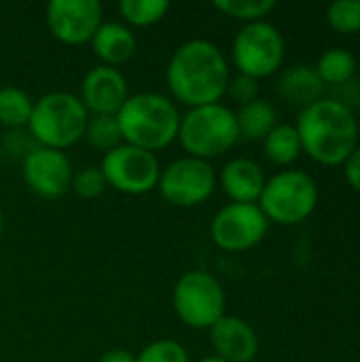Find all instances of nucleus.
Masks as SVG:
<instances>
[{"label":"nucleus","instance_id":"f257e3e1","mask_svg":"<svg viewBox=\"0 0 360 362\" xmlns=\"http://www.w3.org/2000/svg\"><path fill=\"white\" fill-rule=\"evenodd\" d=\"M229 76L225 53L216 42L206 38L185 40L176 47L166 68V85L172 98L187 108L221 102Z\"/></svg>","mask_w":360,"mask_h":362},{"label":"nucleus","instance_id":"f03ea898","mask_svg":"<svg viewBox=\"0 0 360 362\" xmlns=\"http://www.w3.org/2000/svg\"><path fill=\"white\" fill-rule=\"evenodd\" d=\"M295 129L303 153L327 168L344 165L359 146V121L354 110L337 98H323L303 108Z\"/></svg>","mask_w":360,"mask_h":362},{"label":"nucleus","instance_id":"7ed1b4c3","mask_svg":"<svg viewBox=\"0 0 360 362\" xmlns=\"http://www.w3.org/2000/svg\"><path fill=\"white\" fill-rule=\"evenodd\" d=\"M123 142L157 153L178 138L180 112L172 98L157 91H140L125 100L115 115Z\"/></svg>","mask_w":360,"mask_h":362},{"label":"nucleus","instance_id":"20e7f679","mask_svg":"<svg viewBox=\"0 0 360 362\" xmlns=\"http://www.w3.org/2000/svg\"><path fill=\"white\" fill-rule=\"evenodd\" d=\"M89 112L70 91H49L34 100L28 132L38 146L64 151L85 136Z\"/></svg>","mask_w":360,"mask_h":362},{"label":"nucleus","instance_id":"39448f33","mask_svg":"<svg viewBox=\"0 0 360 362\" xmlns=\"http://www.w3.org/2000/svg\"><path fill=\"white\" fill-rule=\"evenodd\" d=\"M176 140L189 157L204 161L221 157L240 142L236 112L221 102L189 108L180 115Z\"/></svg>","mask_w":360,"mask_h":362},{"label":"nucleus","instance_id":"423d86ee","mask_svg":"<svg viewBox=\"0 0 360 362\" xmlns=\"http://www.w3.org/2000/svg\"><path fill=\"white\" fill-rule=\"evenodd\" d=\"M257 206L269 223L282 227L301 225L318 206V185L301 170H282L265 180Z\"/></svg>","mask_w":360,"mask_h":362},{"label":"nucleus","instance_id":"0eeeda50","mask_svg":"<svg viewBox=\"0 0 360 362\" xmlns=\"http://www.w3.org/2000/svg\"><path fill=\"white\" fill-rule=\"evenodd\" d=\"M172 308L185 327L210 331L225 316V291L212 274L191 269L178 278L172 291Z\"/></svg>","mask_w":360,"mask_h":362},{"label":"nucleus","instance_id":"6e6552de","mask_svg":"<svg viewBox=\"0 0 360 362\" xmlns=\"http://www.w3.org/2000/svg\"><path fill=\"white\" fill-rule=\"evenodd\" d=\"M284 36L269 21L244 23L231 42V59L238 72L252 78L276 74L284 64Z\"/></svg>","mask_w":360,"mask_h":362},{"label":"nucleus","instance_id":"1a4fd4ad","mask_svg":"<svg viewBox=\"0 0 360 362\" xmlns=\"http://www.w3.org/2000/svg\"><path fill=\"white\" fill-rule=\"evenodd\" d=\"M100 170L110 189L123 195H146L157 189L161 165L155 153L127 142L104 153Z\"/></svg>","mask_w":360,"mask_h":362},{"label":"nucleus","instance_id":"9d476101","mask_svg":"<svg viewBox=\"0 0 360 362\" xmlns=\"http://www.w3.org/2000/svg\"><path fill=\"white\" fill-rule=\"evenodd\" d=\"M216 185V172L210 161L185 155L161 168L157 189L176 208H197L212 197Z\"/></svg>","mask_w":360,"mask_h":362},{"label":"nucleus","instance_id":"9b49d317","mask_svg":"<svg viewBox=\"0 0 360 362\" xmlns=\"http://www.w3.org/2000/svg\"><path fill=\"white\" fill-rule=\"evenodd\" d=\"M267 229L269 221L257 204L229 202L214 214L210 223V238L214 246L225 252H246L263 242Z\"/></svg>","mask_w":360,"mask_h":362},{"label":"nucleus","instance_id":"f8f14e48","mask_svg":"<svg viewBox=\"0 0 360 362\" xmlns=\"http://www.w3.org/2000/svg\"><path fill=\"white\" fill-rule=\"evenodd\" d=\"M45 21L55 40L81 47L91 42L102 25V4L98 0H51L45 8Z\"/></svg>","mask_w":360,"mask_h":362},{"label":"nucleus","instance_id":"ddd939ff","mask_svg":"<svg viewBox=\"0 0 360 362\" xmlns=\"http://www.w3.org/2000/svg\"><path fill=\"white\" fill-rule=\"evenodd\" d=\"M72 163L64 151L34 146L23 155L21 176L25 187L42 199H59L70 191Z\"/></svg>","mask_w":360,"mask_h":362},{"label":"nucleus","instance_id":"4468645a","mask_svg":"<svg viewBox=\"0 0 360 362\" xmlns=\"http://www.w3.org/2000/svg\"><path fill=\"white\" fill-rule=\"evenodd\" d=\"M129 98L127 78L119 68H110L104 64L93 66L85 72L81 81L79 100L87 108L89 115H117L125 100Z\"/></svg>","mask_w":360,"mask_h":362},{"label":"nucleus","instance_id":"2eb2a0df","mask_svg":"<svg viewBox=\"0 0 360 362\" xmlns=\"http://www.w3.org/2000/svg\"><path fill=\"white\" fill-rule=\"evenodd\" d=\"M210 344L214 356L227 362H252L259 354L257 331L240 316L225 314L210 329Z\"/></svg>","mask_w":360,"mask_h":362},{"label":"nucleus","instance_id":"dca6fc26","mask_svg":"<svg viewBox=\"0 0 360 362\" xmlns=\"http://www.w3.org/2000/svg\"><path fill=\"white\" fill-rule=\"evenodd\" d=\"M216 180L231 204H257L267 178L257 161L248 157H233L223 165Z\"/></svg>","mask_w":360,"mask_h":362},{"label":"nucleus","instance_id":"f3484780","mask_svg":"<svg viewBox=\"0 0 360 362\" xmlns=\"http://www.w3.org/2000/svg\"><path fill=\"white\" fill-rule=\"evenodd\" d=\"M91 49L104 66L117 68L134 57L138 38L134 30L123 21H102L91 38Z\"/></svg>","mask_w":360,"mask_h":362},{"label":"nucleus","instance_id":"a211bd4d","mask_svg":"<svg viewBox=\"0 0 360 362\" xmlns=\"http://www.w3.org/2000/svg\"><path fill=\"white\" fill-rule=\"evenodd\" d=\"M276 89L284 102L299 106L303 110L310 104L323 100L325 83L320 81L314 66H293L280 74Z\"/></svg>","mask_w":360,"mask_h":362},{"label":"nucleus","instance_id":"6ab92c4d","mask_svg":"<svg viewBox=\"0 0 360 362\" xmlns=\"http://www.w3.org/2000/svg\"><path fill=\"white\" fill-rule=\"evenodd\" d=\"M240 138L250 142H263L265 136L278 125V112L272 102L257 98L236 110Z\"/></svg>","mask_w":360,"mask_h":362},{"label":"nucleus","instance_id":"aec40b11","mask_svg":"<svg viewBox=\"0 0 360 362\" xmlns=\"http://www.w3.org/2000/svg\"><path fill=\"white\" fill-rule=\"evenodd\" d=\"M263 153L278 168L293 165L299 159V155L303 153L301 140H299V134H297L295 125H291V123H278L265 136V140H263Z\"/></svg>","mask_w":360,"mask_h":362},{"label":"nucleus","instance_id":"412c9836","mask_svg":"<svg viewBox=\"0 0 360 362\" xmlns=\"http://www.w3.org/2000/svg\"><path fill=\"white\" fill-rule=\"evenodd\" d=\"M34 110V100L28 91L6 85L0 87V125L6 129L28 127Z\"/></svg>","mask_w":360,"mask_h":362},{"label":"nucleus","instance_id":"4be33fe9","mask_svg":"<svg viewBox=\"0 0 360 362\" xmlns=\"http://www.w3.org/2000/svg\"><path fill=\"white\" fill-rule=\"evenodd\" d=\"M320 81L325 85H335L342 87L346 83H350L356 74V57L352 55V51L344 49V47H333L329 51H325L318 59V64L314 66Z\"/></svg>","mask_w":360,"mask_h":362},{"label":"nucleus","instance_id":"5701e85b","mask_svg":"<svg viewBox=\"0 0 360 362\" xmlns=\"http://www.w3.org/2000/svg\"><path fill=\"white\" fill-rule=\"evenodd\" d=\"M119 15L125 25L149 28L159 23L170 11L168 0H121L117 4Z\"/></svg>","mask_w":360,"mask_h":362},{"label":"nucleus","instance_id":"b1692460","mask_svg":"<svg viewBox=\"0 0 360 362\" xmlns=\"http://www.w3.org/2000/svg\"><path fill=\"white\" fill-rule=\"evenodd\" d=\"M83 138L89 142V146H93L95 151H102V153H108V151L117 148L119 144H123V136H121L117 117H112V115H89Z\"/></svg>","mask_w":360,"mask_h":362},{"label":"nucleus","instance_id":"393cba45","mask_svg":"<svg viewBox=\"0 0 360 362\" xmlns=\"http://www.w3.org/2000/svg\"><path fill=\"white\" fill-rule=\"evenodd\" d=\"M214 8L231 19L255 23L265 21V17L276 8L274 0H216Z\"/></svg>","mask_w":360,"mask_h":362},{"label":"nucleus","instance_id":"a878e982","mask_svg":"<svg viewBox=\"0 0 360 362\" xmlns=\"http://www.w3.org/2000/svg\"><path fill=\"white\" fill-rule=\"evenodd\" d=\"M327 21L339 34H360V0H337L329 4Z\"/></svg>","mask_w":360,"mask_h":362},{"label":"nucleus","instance_id":"bb28decb","mask_svg":"<svg viewBox=\"0 0 360 362\" xmlns=\"http://www.w3.org/2000/svg\"><path fill=\"white\" fill-rule=\"evenodd\" d=\"M136 362H191L182 344L174 339H155L140 350Z\"/></svg>","mask_w":360,"mask_h":362},{"label":"nucleus","instance_id":"cd10ccee","mask_svg":"<svg viewBox=\"0 0 360 362\" xmlns=\"http://www.w3.org/2000/svg\"><path fill=\"white\" fill-rule=\"evenodd\" d=\"M70 189L74 191V195H79L83 199H95L108 189V185L104 180L100 165H87L72 174Z\"/></svg>","mask_w":360,"mask_h":362},{"label":"nucleus","instance_id":"c85d7f7f","mask_svg":"<svg viewBox=\"0 0 360 362\" xmlns=\"http://www.w3.org/2000/svg\"><path fill=\"white\" fill-rule=\"evenodd\" d=\"M225 95H229L238 106H244L248 102H255L259 98V81L248 76V74H233L229 76V83H227V91Z\"/></svg>","mask_w":360,"mask_h":362},{"label":"nucleus","instance_id":"c756f323","mask_svg":"<svg viewBox=\"0 0 360 362\" xmlns=\"http://www.w3.org/2000/svg\"><path fill=\"white\" fill-rule=\"evenodd\" d=\"M344 168V176H346V182L360 193V144L352 151V155L346 159V163L342 165Z\"/></svg>","mask_w":360,"mask_h":362},{"label":"nucleus","instance_id":"7c9ffc66","mask_svg":"<svg viewBox=\"0 0 360 362\" xmlns=\"http://www.w3.org/2000/svg\"><path fill=\"white\" fill-rule=\"evenodd\" d=\"M98 362H136V354L123 348H112V350H106L98 358Z\"/></svg>","mask_w":360,"mask_h":362},{"label":"nucleus","instance_id":"2f4dec72","mask_svg":"<svg viewBox=\"0 0 360 362\" xmlns=\"http://www.w3.org/2000/svg\"><path fill=\"white\" fill-rule=\"evenodd\" d=\"M199 362H227V361H223L221 356H214V354H212V356H204Z\"/></svg>","mask_w":360,"mask_h":362},{"label":"nucleus","instance_id":"473e14b6","mask_svg":"<svg viewBox=\"0 0 360 362\" xmlns=\"http://www.w3.org/2000/svg\"><path fill=\"white\" fill-rule=\"evenodd\" d=\"M2 231H4V216H2V210H0V235H2Z\"/></svg>","mask_w":360,"mask_h":362},{"label":"nucleus","instance_id":"72a5a7b5","mask_svg":"<svg viewBox=\"0 0 360 362\" xmlns=\"http://www.w3.org/2000/svg\"><path fill=\"white\" fill-rule=\"evenodd\" d=\"M0 180H2V172H0Z\"/></svg>","mask_w":360,"mask_h":362}]
</instances>
